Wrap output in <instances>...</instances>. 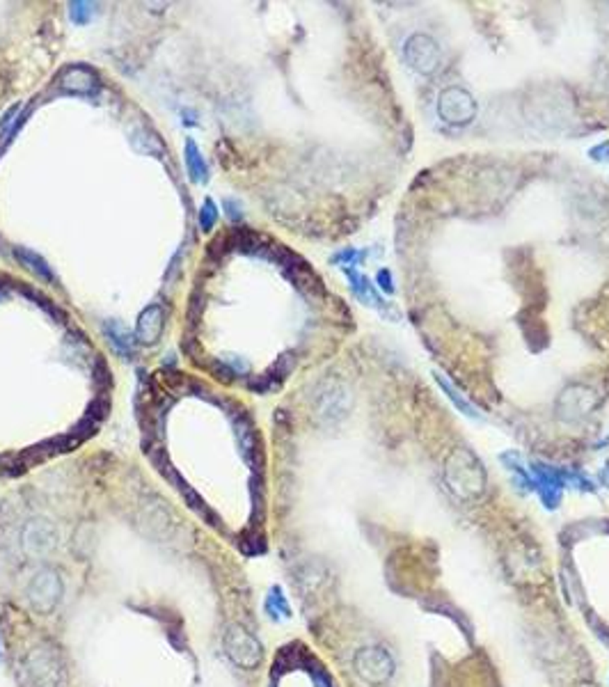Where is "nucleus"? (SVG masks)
Here are the masks:
<instances>
[{"label":"nucleus","instance_id":"nucleus-1","mask_svg":"<svg viewBox=\"0 0 609 687\" xmlns=\"http://www.w3.org/2000/svg\"><path fill=\"white\" fill-rule=\"evenodd\" d=\"M224 646H227V653L234 662L243 669H255V667L261 662V644L257 642L255 637H252L248 630L243 628H231L227 633V639H224Z\"/></svg>","mask_w":609,"mask_h":687},{"label":"nucleus","instance_id":"nucleus-2","mask_svg":"<svg viewBox=\"0 0 609 687\" xmlns=\"http://www.w3.org/2000/svg\"><path fill=\"white\" fill-rule=\"evenodd\" d=\"M355 669L367 683H385L392 671H394V662H392L390 653L385 648H362L355 655Z\"/></svg>","mask_w":609,"mask_h":687},{"label":"nucleus","instance_id":"nucleus-3","mask_svg":"<svg viewBox=\"0 0 609 687\" xmlns=\"http://www.w3.org/2000/svg\"><path fill=\"white\" fill-rule=\"evenodd\" d=\"M60 596V580L53 570H42L30 585V598L40 609H51Z\"/></svg>","mask_w":609,"mask_h":687},{"label":"nucleus","instance_id":"nucleus-4","mask_svg":"<svg viewBox=\"0 0 609 687\" xmlns=\"http://www.w3.org/2000/svg\"><path fill=\"white\" fill-rule=\"evenodd\" d=\"M163 321H161V309L158 307H149L147 312L140 316L138 323V337L140 342H154L158 333H161Z\"/></svg>","mask_w":609,"mask_h":687},{"label":"nucleus","instance_id":"nucleus-5","mask_svg":"<svg viewBox=\"0 0 609 687\" xmlns=\"http://www.w3.org/2000/svg\"><path fill=\"white\" fill-rule=\"evenodd\" d=\"M344 273L349 275L351 280V289H353V294L358 296L360 300H364L367 305H376L380 307V298L376 296V291H373V287L369 285V280L360 275L358 270H353V268H344Z\"/></svg>","mask_w":609,"mask_h":687},{"label":"nucleus","instance_id":"nucleus-6","mask_svg":"<svg viewBox=\"0 0 609 687\" xmlns=\"http://www.w3.org/2000/svg\"><path fill=\"white\" fill-rule=\"evenodd\" d=\"M266 611L270 614V619H287V616H291V609H289V602L282 594V589L279 587H273L270 589V594L266 598Z\"/></svg>","mask_w":609,"mask_h":687},{"label":"nucleus","instance_id":"nucleus-7","mask_svg":"<svg viewBox=\"0 0 609 687\" xmlns=\"http://www.w3.org/2000/svg\"><path fill=\"white\" fill-rule=\"evenodd\" d=\"M435 381H438V385H440V388L445 390V394H447V397L454 401V406H456L458 410L463 412V415H467V417H476V410L472 408V403L467 401L465 397H461V394H458V390H456L454 385H452V383H449V381L445 378V376L435 374Z\"/></svg>","mask_w":609,"mask_h":687},{"label":"nucleus","instance_id":"nucleus-8","mask_svg":"<svg viewBox=\"0 0 609 687\" xmlns=\"http://www.w3.org/2000/svg\"><path fill=\"white\" fill-rule=\"evenodd\" d=\"M186 165H188L193 179H206V163H204L200 149L195 147L193 140L186 143Z\"/></svg>","mask_w":609,"mask_h":687},{"label":"nucleus","instance_id":"nucleus-9","mask_svg":"<svg viewBox=\"0 0 609 687\" xmlns=\"http://www.w3.org/2000/svg\"><path fill=\"white\" fill-rule=\"evenodd\" d=\"M18 257H21V259H25V261H30L32 263V270H37V273H40V275L42 277H46V280H53V273L49 270V266H46V263L40 259V257H37V255H32V252H28V250H18Z\"/></svg>","mask_w":609,"mask_h":687},{"label":"nucleus","instance_id":"nucleus-10","mask_svg":"<svg viewBox=\"0 0 609 687\" xmlns=\"http://www.w3.org/2000/svg\"><path fill=\"white\" fill-rule=\"evenodd\" d=\"M218 220V209L213 206V202H206L200 211V222H202V229L209 232L213 227V222Z\"/></svg>","mask_w":609,"mask_h":687},{"label":"nucleus","instance_id":"nucleus-11","mask_svg":"<svg viewBox=\"0 0 609 687\" xmlns=\"http://www.w3.org/2000/svg\"><path fill=\"white\" fill-rule=\"evenodd\" d=\"M378 285H380V289L382 291H387V294H394V282H392V273L390 270H385V268H382L380 273H378Z\"/></svg>","mask_w":609,"mask_h":687},{"label":"nucleus","instance_id":"nucleus-12","mask_svg":"<svg viewBox=\"0 0 609 687\" xmlns=\"http://www.w3.org/2000/svg\"><path fill=\"white\" fill-rule=\"evenodd\" d=\"M360 259H362V252H358V250H344V252H339V255L332 257V261H337V263H342V261L355 263V261H360Z\"/></svg>","mask_w":609,"mask_h":687},{"label":"nucleus","instance_id":"nucleus-13","mask_svg":"<svg viewBox=\"0 0 609 687\" xmlns=\"http://www.w3.org/2000/svg\"><path fill=\"white\" fill-rule=\"evenodd\" d=\"M312 679H314V685H316V687H334V683H332L330 676H327L325 671H321V669L312 671Z\"/></svg>","mask_w":609,"mask_h":687},{"label":"nucleus","instance_id":"nucleus-14","mask_svg":"<svg viewBox=\"0 0 609 687\" xmlns=\"http://www.w3.org/2000/svg\"><path fill=\"white\" fill-rule=\"evenodd\" d=\"M603 482L609 486V460H607V465H605V470H603Z\"/></svg>","mask_w":609,"mask_h":687}]
</instances>
